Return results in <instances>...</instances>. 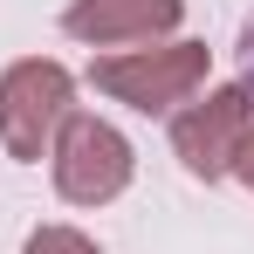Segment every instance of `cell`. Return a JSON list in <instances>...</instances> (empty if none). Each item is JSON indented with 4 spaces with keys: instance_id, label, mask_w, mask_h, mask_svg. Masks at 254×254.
Wrapping results in <instances>:
<instances>
[{
    "instance_id": "cell-1",
    "label": "cell",
    "mask_w": 254,
    "mask_h": 254,
    "mask_svg": "<svg viewBox=\"0 0 254 254\" xmlns=\"http://www.w3.org/2000/svg\"><path fill=\"white\" fill-rule=\"evenodd\" d=\"M69 117H76V76L62 62L28 55V62L0 69V144H7V158H21V165L48 158Z\"/></svg>"
},
{
    "instance_id": "cell-2",
    "label": "cell",
    "mask_w": 254,
    "mask_h": 254,
    "mask_svg": "<svg viewBox=\"0 0 254 254\" xmlns=\"http://www.w3.org/2000/svg\"><path fill=\"white\" fill-rule=\"evenodd\" d=\"M206 62L213 48L206 42H165V48H117V55H96L89 62V83L103 89V96H117L130 110H172V103H186L192 89L206 83Z\"/></svg>"
},
{
    "instance_id": "cell-3",
    "label": "cell",
    "mask_w": 254,
    "mask_h": 254,
    "mask_svg": "<svg viewBox=\"0 0 254 254\" xmlns=\"http://www.w3.org/2000/svg\"><path fill=\"white\" fill-rule=\"evenodd\" d=\"M48 165H55V192L69 199V206H110L117 192L130 186V137L117 124H103V117H69L62 137H55V151H48Z\"/></svg>"
},
{
    "instance_id": "cell-4",
    "label": "cell",
    "mask_w": 254,
    "mask_h": 254,
    "mask_svg": "<svg viewBox=\"0 0 254 254\" xmlns=\"http://www.w3.org/2000/svg\"><path fill=\"white\" fill-rule=\"evenodd\" d=\"M248 130H254V89L220 83V89H206V103L172 117V151H179V165L192 179L213 186V179H234V158H241Z\"/></svg>"
},
{
    "instance_id": "cell-5",
    "label": "cell",
    "mask_w": 254,
    "mask_h": 254,
    "mask_svg": "<svg viewBox=\"0 0 254 254\" xmlns=\"http://www.w3.org/2000/svg\"><path fill=\"white\" fill-rule=\"evenodd\" d=\"M186 0H69L62 28L89 48H117V42H158L179 28Z\"/></svg>"
},
{
    "instance_id": "cell-6",
    "label": "cell",
    "mask_w": 254,
    "mask_h": 254,
    "mask_svg": "<svg viewBox=\"0 0 254 254\" xmlns=\"http://www.w3.org/2000/svg\"><path fill=\"white\" fill-rule=\"evenodd\" d=\"M21 254H103V248H96L89 234H76V227H35Z\"/></svg>"
},
{
    "instance_id": "cell-7",
    "label": "cell",
    "mask_w": 254,
    "mask_h": 254,
    "mask_svg": "<svg viewBox=\"0 0 254 254\" xmlns=\"http://www.w3.org/2000/svg\"><path fill=\"white\" fill-rule=\"evenodd\" d=\"M234 179H241V186H254V130H248V144H241V158H234Z\"/></svg>"
},
{
    "instance_id": "cell-8",
    "label": "cell",
    "mask_w": 254,
    "mask_h": 254,
    "mask_svg": "<svg viewBox=\"0 0 254 254\" xmlns=\"http://www.w3.org/2000/svg\"><path fill=\"white\" fill-rule=\"evenodd\" d=\"M241 48H248V89H254V21H248V42Z\"/></svg>"
}]
</instances>
